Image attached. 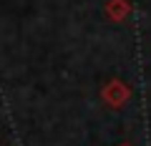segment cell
I'll return each instance as SVG.
<instances>
[{"instance_id": "6da1fadb", "label": "cell", "mask_w": 151, "mask_h": 146, "mask_svg": "<svg viewBox=\"0 0 151 146\" xmlns=\"http://www.w3.org/2000/svg\"><path fill=\"white\" fill-rule=\"evenodd\" d=\"M103 98H106L111 106H121V103L129 98V88H126L121 81H111L106 88H103Z\"/></svg>"}, {"instance_id": "7a4b0ae2", "label": "cell", "mask_w": 151, "mask_h": 146, "mask_svg": "<svg viewBox=\"0 0 151 146\" xmlns=\"http://www.w3.org/2000/svg\"><path fill=\"white\" fill-rule=\"evenodd\" d=\"M126 13H129V3H126V0H111V3H108V15H111L113 20L126 18Z\"/></svg>"}]
</instances>
